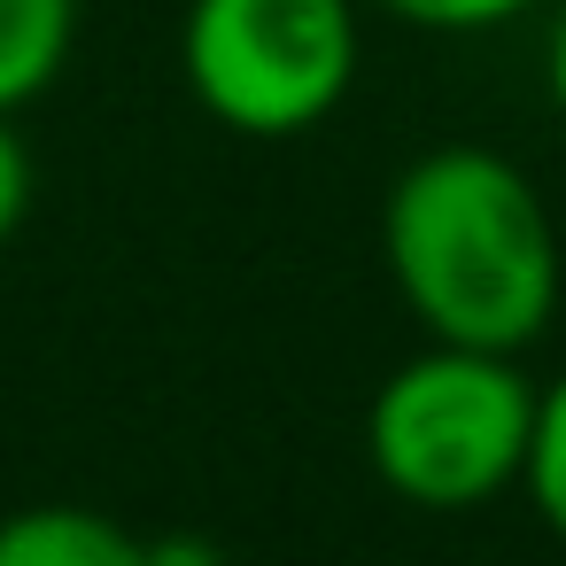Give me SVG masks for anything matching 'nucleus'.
<instances>
[{
	"instance_id": "f03ea898",
	"label": "nucleus",
	"mask_w": 566,
	"mask_h": 566,
	"mask_svg": "<svg viewBox=\"0 0 566 566\" xmlns=\"http://www.w3.org/2000/svg\"><path fill=\"white\" fill-rule=\"evenodd\" d=\"M535 434V380L512 349L427 342L365 403V465L419 512H473L520 489Z\"/></svg>"
},
{
	"instance_id": "20e7f679",
	"label": "nucleus",
	"mask_w": 566,
	"mask_h": 566,
	"mask_svg": "<svg viewBox=\"0 0 566 566\" xmlns=\"http://www.w3.org/2000/svg\"><path fill=\"white\" fill-rule=\"evenodd\" d=\"M148 535L102 504H17L0 520V566H140Z\"/></svg>"
},
{
	"instance_id": "423d86ee",
	"label": "nucleus",
	"mask_w": 566,
	"mask_h": 566,
	"mask_svg": "<svg viewBox=\"0 0 566 566\" xmlns=\"http://www.w3.org/2000/svg\"><path fill=\"white\" fill-rule=\"evenodd\" d=\"M535 520L566 543V373L535 388V434H527V473H520Z\"/></svg>"
},
{
	"instance_id": "0eeeda50",
	"label": "nucleus",
	"mask_w": 566,
	"mask_h": 566,
	"mask_svg": "<svg viewBox=\"0 0 566 566\" xmlns=\"http://www.w3.org/2000/svg\"><path fill=\"white\" fill-rule=\"evenodd\" d=\"M365 9L411 24V32H450V40H473V32H496V24H520L535 17L543 0H365Z\"/></svg>"
},
{
	"instance_id": "1a4fd4ad",
	"label": "nucleus",
	"mask_w": 566,
	"mask_h": 566,
	"mask_svg": "<svg viewBox=\"0 0 566 566\" xmlns=\"http://www.w3.org/2000/svg\"><path fill=\"white\" fill-rule=\"evenodd\" d=\"M140 566H226V551L210 535H148Z\"/></svg>"
},
{
	"instance_id": "9d476101",
	"label": "nucleus",
	"mask_w": 566,
	"mask_h": 566,
	"mask_svg": "<svg viewBox=\"0 0 566 566\" xmlns=\"http://www.w3.org/2000/svg\"><path fill=\"white\" fill-rule=\"evenodd\" d=\"M543 86H551V109L566 117V9L551 17V48H543Z\"/></svg>"
},
{
	"instance_id": "f257e3e1",
	"label": "nucleus",
	"mask_w": 566,
	"mask_h": 566,
	"mask_svg": "<svg viewBox=\"0 0 566 566\" xmlns=\"http://www.w3.org/2000/svg\"><path fill=\"white\" fill-rule=\"evenodd\" d=\"M380 264L427 342L535 349L558 318L566 249L535 179L481 148L442 140L411 156L380 202Z\"/></svg>"
},
{
	"instance_id": "39448f33",
	"label": "nucleus",
	"mask_w": 566,
	"mask_h": 566,
	"mask_svg": "<svg viewBox=\"0 0 566 566\" xmlns=\"http://www.w3.org/2000/svg\"><path fill=\"white\" fill-rule=\"evenodd\" d=\"M78 48V0H0V117L32 109Z\"/></svg>"
},
{
	"instance_id": "7ed1b4c3",
	"label": "nucleus",
	"mask_w": 566,
	"mask_h": 566,
	"mask_svg": "<svg viewBox=\"0 0 566 566\" xmlns=\"http://www.w3.org/2000/svg\"><path fill=\"white\" fill-rule=\"evenodd\" d=\"M365 0H187L179 78L195 109L241 140L326 125L365 63Z\"/></svg>"
},
{
	"instance_id": "6e6552de",
	"label": "nucleus",
	"mask_w": 566,
	"mask_h": 566,
	"mask_svg": "<svg viewBox=\"0 0 566 566\" xmlns=\"http://www.w3.org/2000/svg\"><path fill=\"white\" fill-rule=\"evenodd\" d=\"M32 195H40V171H32V148L17 133V117H0V249H9L32 218Z\"/></svg>"
}]
</instances>
